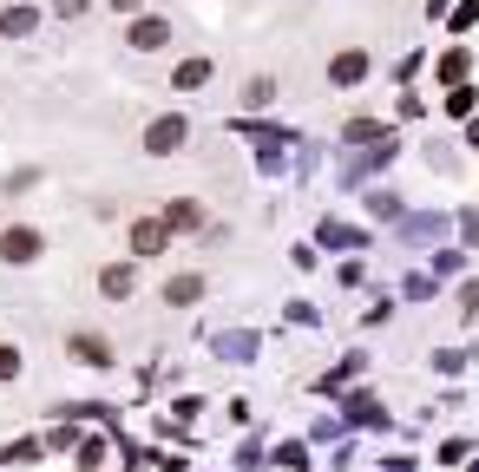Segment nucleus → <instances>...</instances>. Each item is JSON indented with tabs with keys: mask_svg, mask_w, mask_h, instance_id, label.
<instances>
[{
	"mask_svg": "<svg viewBox=\"0 0 479 472\" xmlns=\"http://www.w3.org/2000/svg\"><path fill=\"white\" fill-rule=\"evenodd\" d=\"M204 79H210V59H185V66H177V79H171V86L197 92V86H204Z\"/></svg>",
	"mask_w": 479,
	"mask_h": 472,
	"instance_id": "nucleus-8",
	"label": "nucleus"
},
{
	"mask_svg": "<svg viewBox=\"0 0 479 472\" xmlns=\"http://www.w3.org/2000/svg\"><path fill=\"white\" fill-rule=\"evenodd\" d=\"M33 256H40V230H27V224L0 230V263H33Z\"/></svg>",
	"mask_w": 479,
	"mask_h": 472,
	"instance_id": "nucleus-1",
	"label": "nucleus"
},
{
	"mask_svg": "<svg viewBox=\"0 0 479 472\" xmlns=\"http://www.w3.org/2000/svg\"><path fill=\"white\" fill-rule=\"evenodd\" d=\"M138 53H158L164 40H171V20H158V13H145V20H131V33H125Z\"/></svg>",
	"mask_w": 479,
	"mask_h": 472,
	"instance_id": "nucleus-2",
	"label": "nucleus"
},
{
	"mask_svg": "<svg viewBox=\"0 0 479 472\" xmlns=\"http://www.w3.org/2000/svg\"><path fill=\"white\" fill-rule=\"evenodd\" d=\"M164 249V224L158 216H138V224H131V256H158Z\"/></svg>",
	"mask_w": 479,
	"mask_h": 472,
	"instance_id": "nucleus-3",
	"label": "nucleus"
},
{
	"mask_svg": "<svg viewBox=\"0 0 479 472\" xmlns=\"http://www.w3.org/2000/svg\"><path fill=\"white\" fill-rule=\"evenodd\" d=\"M328 79H335V86H361V79H368V53H335L328 59Z\"/></svg>",
	"mask_w": 479,
	"mask_h": 472,
	"instance_id": "nucleus-4",
	"label": "nucleus"
},
{
	"mask_svg": "<svg viewBox=\"0 0 479 472\" xmlns=\"http://www.w3.org/2000/svg\"><path fill=\"white\" fill-rule=\"evenodd\" d=\"M33 27H40L33 7H7V13H0V33H7V40H20V33H33Z\"/></svg>",
	"mask_w": 479,
	"mask_h": 472,
	"instance_id": "nucleus-7",
	"label": "nucleus"
},
{
	"mask_svg": "<svg viewBox=\"0 0 479 472\" xmlns=\"http://www.w3.org/2000/svg\"><path fill=\"white\" fill-rule=\"evenodd\" d=\"M145 145H152L158 158H164V151H177V145H185V118H158V125L145 131Z\"/></svg>",
	"mask_w": 479,
	"mask_h": 472,
	"instance_id": "nucleus-5",
	"label": "nucleus"
},
{
	"mask_svg": "<svg viewBox=\"0 0 479 472\" xmlns=\"http://www.w3.org/2000/svg\"><path fill=\"white\" fill-rule=\"evenodd\" d=\"M73 354H79V361H92V367H106V361H112L98 334H73Z\"/></svg>",
	"mask_w": 479,
	"mask_h": 472,
	"instance_id": "nucleus-9",
	"label": "nucleus"
},
{
	"mask_svg": "<svg viewBox=\"0 0 479 472\" xmlns=\"http://www.w3.org/2000/svg\"><path fill=\"white\" fill-rule=\"evenodd\" d=\"M13 374H20V354H13V348H0V381H13Z\"/></svg>",
	"mask_w": 479,
	"mask_h": 472,
	"instance_id": "nucleus-11",
	"label": "nucleus"
},
{
	"mask_svg": "<svg viewBox=\"0 0 479 472\" xmlns=\"http://www.w3.org/2000/svg\"><path fill=\"white\" fill-rule=\"evenodd\" d=\"M197 295H204V276H171L164 282V302H171V309H191Z\"/></svg>",
	"mask_w": 479,
	"mask_h": 472,
	"instance_id": "nucleus-6",
	"label": "nucleus"
},
{
	"mask_svg": "<svg viewBox=\"0 0 479 472\" xmlns=\"http://www.w3.org/2000/svg\"><path fill=\"white\" fill-rule=\"evenodd\" d=\"M98 282H106V295H112V302H125V295H131V269H106Z\"/></svg>",
	"mask_w": 479,
	"mask_h": 472,
	"instance_id": "nucleus-10",
	"label": "nucleus"
}]
</instances>
